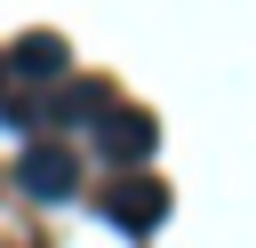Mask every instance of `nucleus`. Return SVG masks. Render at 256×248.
Returning a JSON list of instances; mask_svg holds the SVG:
<instances>
[{"mask_svg": "<svg viewBox=\"0 0 256 248\" xmlns=\"http://www.w3.org/2000/svg\"><path fill=\"white\" fill-rule=\"evenodd\" d=\"M96 208H104V224L112 232H128V240H144V232H160L168 224V184L152 176V168H112V184L96 192Z\"/></svg>", "mask_w": 256, "mask_h": 248, "instance_id": "obj_1", "label": "nucleus"}, {"mask_svg": "<svg viewBox=\"0 0 256 248\" xmlns=\"http://www.w3.org/2000/svg\"><path fill=\"white\" fill-rule=\"evenodd\" d=\"M88 136H96V160H104V168H144V160L160 152V120L136 112V104H104Z\"/></svg>", "mask_w": 256, "mask_h": 248, "instance_id": "obj_2", "label": "nucleus"}, {"mask_svg": "<svg viewBox=\"0 0 256 248\" xmlns=\"http://www.w3.org/2000/svg\"><path fill=\"white\" fill-rule=\"evenodd\" d=\"M16 184H24L32 200H72V192H80V160H72V144L32 136V144H24V160H16Z\"/></svg>", "mask_w": 256, "mask_h": 248, "instance_id": "obj_3", "label": "nucleus"}, {"mask_svg": "<svg viewBox=\"0 0 256 248\" xmlns=\"http://www.w3.org/2000/svg\"><path fill=\"white\" fill-rule=\"evenodd\" d=\"M8 72H24V80H64V72H72V48H64L56 32H24V40L8 48Z\"/></svg>", "mask_w": 256, "mask_h": 248, "instance_id": "obj_4", "label": "nucleus"}, {"mask_svg": "<svg viewBox=\"0 0 256 248\" xmlns=\"http://www.w3.org/2000/svg\"><path fill=\"white\" fill-rule=\"evenodd\" d=\"M104 104H112V96L88 88V80H80V88H56V96H40V128H96Z\"/></svg>", "mask_w": 256, "mask_h": 248, "instance_id": "obj_5", "label": "nucleus"}, {"mask_svg": "<svg viewBox=\"0 0 256 248\" xmlns=\"http://www.w3.org/2000/svg\"><path fill=\"white\" fill-rule=\"evenodd\" d=\"M0 112H8V56H0Z\"/></svg>", "mask_w": 256, "mask_h": 248, "instance_id": "obj_6", "label": "nucleus"}]
</instances>
